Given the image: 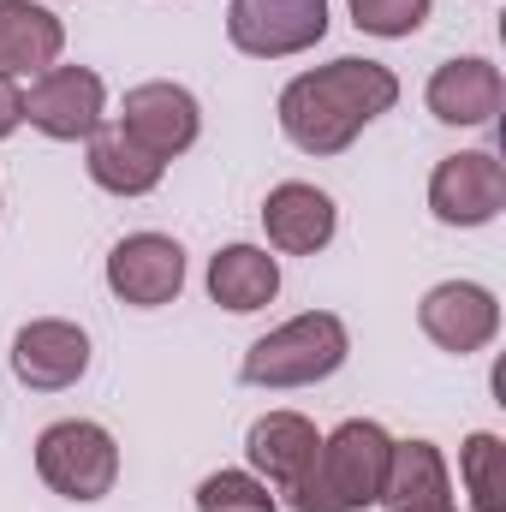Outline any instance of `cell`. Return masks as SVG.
<instances>
[{
    "mask_svg": "<svg viewBox=\"0 0 506 512\" xmlns=\"http://www.w3.org/2000/svg\"><path fill=\"white\" fill-rule=\"evenodd\" d=\"M393 102H399V78L381 60L346 54V60H328L280 90V131L304 155H340Z\"/></svg>",
    "mask_w": 506,
    "mask_h": 512,
    "instance_id": "1",
    "label": "cell"
},
{
    "mask_svg": "<svg viewBox=\"0 0 506 512\" xmlns=\"http://www.w3.org/2000/svg\"><path fill=\"white\" fill-rule=\"evenodd\" d=\"M262 227H268V245H274V251L316 256L328 239H334L340 209H334L328 191H316V185H304V179H286V185L268 191V203H262Z\"/></svg>",
    "mask_w": 506,
    "mask_h": 512,
    "instance_id": "12",
    "label": "cell"
},
{
    "mask_svg": "<svg viewBox=\"0 0 506 512\" xmlns=\"http://www.w3.org/2000/svg\"><path fill=\"white\" fill-rule=\"evenodd\" d=\"M0 6H6V0H0Z\"/></svg>",
    "mask_w": 506,
    "mask_h": 512,
    "instance_id": "24",
    "label": "cell"
},
{
    "mask_svg": "<svg viewBox=\"0 0 506 512\" xmlns=\"http://www.w3.org/2000/svg\"><path fill=\"white\" fill-rule=\"evenodd\" d=\"M227 36L251 60H286L328 36V0H233Z\"/></svg>",
    "mask_w": 506,
    "mask_h": 512,
    "instance_id": "5",
    "label": "cell"
},
{
    "mask_svg": "<svg viewBox=\"0 0 506 512\" xmlns=\"http://www.w3.org/2000/svg\"><path fill=\"white\" fill-rule=\"evenodd\" d=\"M66 48V24L36 6V0H6L0 6V78H42L48 66H60Z\"/></svg>",
    "mask_w": 506,
    "mask_h": 512,
    "instance_id": "15",
    "label": "cell"
},
{
    "mask_svg": "<svg viewBox=\"0 0 506 512\" xmlns=\"http://www.w3.org/2000/svg\"><path fill=\"white\" fill-rule=\"evenodd\" d=\"M387 459H393V435L370 417H346L322 447L316 465L304 471L298 489H286L292 512H370L387 483Z\"/></svg>",
    "mask_w": 506,
    "mask_h": 512,
    "instance_id": "2",
    "label": "cell"
},
{
    "mask_svg": "<svg viewBox=\"0 0 506 512\" xmlns=\"http://www.w3.org/2000/svg\"><path fill=\"white\" fill-rule=\"evenodd\" d=\"M36 477L60 495V501H102L120 483V447L102 423L90 417H66L48 423L36 435Z\"/></svg>",
    "mask_w": 506,
    "mask_h": 512,
    "instance_id": "4",
    "label": "cell"
},
{
    "mask_svg": "<svg viewBox=\"0 0 506 512\" xmlns=\"http://www.w3.org/2000/svg\"><path fill=\"white\" fill-rule=\"evenodd\" d=\"M120 126H126L155 161H173V155H185V149L197 143V131H203V108H197V96H191L185 84L155 78V84L126 90Z\"/></svg>",
    "mask_w": 506,
    "mask_h": 512,
    "instance_id": "11",
    "label": "cell"
},
{
    "mask_svg": "<svg viewBox=\"0 0 506 512\" xmlns=\"http://www.w3.org/2000/svg\"><path fill=\"white\" fill-rule=\"evenodd\" d=\"M352 24L370 30V36L399 42V36L429 24V0H352Z\"/></svg>",
    "mask_w": 506,
    "mask_h": 512,
    "instance_id": "21",
    "label": "cell"
},
{
    "mask_svg": "<svg viewBox=\"0 0 506 512\" xmlns=\"http://www.w3.org/2000/svg\"><path fill=\"white\" fill-rule=\"evenodd\" d=\"M185 286V251L167 233H131L108 251V292L131 310H161Z\"/></svg>",
    "mask_w": 506,
    "mask_h": 512,
    "instance_id": "9",
    "label": "cell"
},
{
    "mask_svg": "<svg viewBox=\"0 0 506 512\" xmlns=\"http://www.w3.org/2000/svg\"><path fill=\"white\" fill-rule=\"evenodd\" d=\"M84 143H90V179L102 191H114V197H149L161 185V173H167V161H155L120 120L96 126Z\"/></svg>",
    "mask_w": 506,
    "mask_h": 512,
    "instance_id": "16",
    "label": "cell"
},
{
    "mask_svg": "<svg viewBox=\"0 0 506 512\" xmlns=\"http://www.w3.org/2000/svg\"><path fill=\"white\" fill-rule=\"evenodd\" d=\"M352 352V334L334 310H304L292 322H280L274 334H262L239 376L251 387H310V382H328Z\"/></svg>",
    "mask_w": 506,
    "mask_h": 512,
    "instance_id": "3",
    "label": "cell"
},
{
    "mask_svg": "<svg viewBox=\"0 0 506 512\" xmlns=\"http://www.w3.org/2000/svg\"><path fill=\"white\" fill-rule=\"evenodd\" d=\"M405 512H459L453 501H441V507H405Z\"/></svg>",
    "mask_w": 506,
    "mask_h": 512,
    "instance_id": "23",
    "label": "cell"
},
{
    "mask_svg": "<svg viewBox=\"0 0 506 512\" xmlns=\"http://www.w3.org/2000/svg\"><path fill=\"white\" fill-rule=\"evenodd\" d=\"M423 96H429V114L441 126H489L501 114V72L477 54H459V60L435 66Z\"/></svg>",
    "mask_w": 506,
    "mask_h": 512,
    "instance_id": "14",
    "label": "cell"
},
{
    "mask_svg": "<svg viewBox=\"0 0 506 512\" xmlns=\"http://www.w3.org/2000/svg\"><path fill=\"white\" fill-rule=\"evenodd\" d=\"M429 209L441 227H489L506 209V167L489 149L447 155L429 173Z\"/></svg>",
    "mask_w": 506,
    "mask_h": 512,
    "instance_id": "7",
    "label": "cell"
},
{
    "mask_svg": "<svg viewBox=\"0 0 506 512\" xmlns=\"http://www.w3.org/2000/svg\"><path fill=\"white\" fill-rule=\"evenodd\" d=\"M316 447H322V435L298 411H268V417H256L251 435H245V453H251V465L262 471V483L274 495L304 483V471L316 465Z\"/></svg>",
    "mask_w": 506,
    "mask_h": 512,
    "instance_id": "13",
    "label": "cell"
},
{
    "mask_svg": "<svg viewBox=\"0 0 506 512\" xmlns=\"http://www.w3.org/2000/svg\"><path fill=\"white\" fill-rule=\"evenodd\" d=\"M280 292V262L256 245H227L209 256V298L233 316H251L262 304H274Z\"/></svg>",
    "mask_w": 506,
    "mask_h": 512,
    "instance_id": "17",
    "label": "cell"
},
{
    "mask_svg": "<svg viewBox=\"0 0 506 512\" xmlns=\"http://www.w3.org/2000/svg\"><path fill=\"white\" fill-rule=\"evenodd\" d=\"M381 501H387L393 512H405V507H441V501H453V477H447L441 447H435V441H393Z\"/></svg>",
    "mask_w": 506,
    "mask_h": 512,
    "instance_id": "18",
    "label": "cell"
},
{
    "mask_svg": "<svg viewBox=\"0 0 506 512\" xmlns=\"http://www.w3.org/2000/svg\"><path fill=\"white\" fill-rule=\"evenodd\" d=\"M417 322H423V334H429L441 352L471 358V352H483V346L501 334V304H495V292L477 286V280H441V286L423 292Z\"/></svg>",
    "mask_w": 506,
    "mask_h": 512,
    "instance_id": "8",
    "label": "cell"
},
{
    "mask_svg": "<svg viewBox=\"0 0 506 512\" xmlns=\"http://www.w3.org/2000/svg\"><path fill=\"white\" fill-rule=\"evenodd\" d=\"M108 114V90L90 66H48L30 90H24V120L54 137V143H78L102 126Z\"/></svg>",
    "mask_w": 506,
    "mask_h": 512,
    "instance_id": "6",
    "label": "cell"
},
{
    "mask_svg": "<svg viewBox=\"0 0 506 512\" xmlns=\"http://www.w3.org/2000/svg\"><path fill=\"white\" fill-rule=\"evenodd\" d=\"M459 471H465V489H471V507L477 512H506V447L501 435L477 429L459 453Z\"/></svg>",
    "mask_w": 506,
    "mask_h": 512,
    "instance_id": "19",
    "label": "cell"
},
{
    "mask_svg": "<svg viewBox=\"0 0 506 512\" xmlns=\"http://www.w3.org/2000/svg\"><path fill=\"white\" fill-rule=\"evenodd\" d=\"M18 126H24V90L12 78H0V137H12Z\"/></svg>",
    "mask_w": 506,
    "mask_h": 512,
    "instance_id": "22",
    "label": "cell"
},
{
    "mask_svg": "<svg viewBox=\"0 0 506 512\" xmlns=\"http://www.w3.org/2000/svg\"><path fill=\"white\" fill-rule=\"evenodd\" d=\"M197 512H280V501L251 471H215L197 483Z\"/></svg>",
    "mask_w": 506,
    "mask_h": 512,
    "instance_id": "20",
    "label": "cell"
},
{
    "mask_svg": "<svg viewBox=\"0 0 506 512\" xmlns=\"http://www.w3.org/2000/svg\"><path fill=\"white\" fill-rule=\"evenodd\" d=\"M84 370H90V334L78 322L42 316L12 334V376L30 393H60V387L84 382Z\"/></svg>",
    "mask_w": 506,
    "mask_h": 512,
    "instance_id": "10",
    "label": "cell"
}]
</instances>
